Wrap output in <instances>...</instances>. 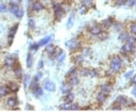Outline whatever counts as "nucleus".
<instances>
[{
  "label": "nucleus",
  "instance_id": "nucleus-1",
  "mask_svg": "<svg viewBox=\"0 0 136 112\" xmlns=\"http://www.w3.org/2000/svg\"><path fill=\"white\" fill-rule=\"evenodd\" d=\"M121 67V60L119 57H114L110 63V69L113 72L120 71Z\"/></svg>",
  "mask_w": 136,
  "mask_h": 112
},
{
  "label": "nucleus",
  "instance_id": "nucleus-2",
  "mask_svg": "<svg viewBox=\"0 0 136 112\" xmlns=\"http://www.w3.org/2000/svg\"><path fill=\"white\" fill-rule=\"evenodd\" d=\"M54 11H55V15L56 20L60 21L64 17V9L59 5H56L55 6V8H54Z\"/></svg>",
  "mask_w": 136,
  "mask_h": 112
},
{
  "label": "nucleus",
  "instance_id": "nucleus-3",
  "mask_svg": "<svg viewBox=\"0 0 136 112\" xmlns=\"http://www.w3.org/2000/svg\"><path fill=\"white\" fill-rule=\"evenodd\" d=\"M65 45L69 49L74 50L80 46V43L76 39H70V40H68L67 42H66Z\"/></svg>",
  "mask_w": 136,
  "mask_h": 112
},
{
  "label": "nucleus",
  "instance_id": "nucleus-4",
  "mask_svg": "<svg viewBox=\"0 0 136 112\" xmlns=\"http://www.w3.org/2000/svg\"><path fill=\"white\" fill-rule=\"evenodd\" d=\"M78 104H71V102H67L62 104L60 106L61 110H77L78 109Z\"/></svg>",
  "mask_w": 136,
  "mask_h": 112
},
{
  "label": "nucleus",
  "instance_id": "nucleus-5",
  "mask_svg": "<svg viewBox=\"0 0 136 112\" xmlns=\"http://www.w3.org/2000/svg\"><path fill=\"white\" fill-rule=\"evenodd\" d=\"M44 87L45 89L47 90V91H49V92H54L55 91L56 89V86H55V83L54 82H52V81H46L44 84Z\"/></svg>",
  "mask_w": 136,
  "mask_h": 112
},
{
  "label": "nucleus",
  "instance_id": "nucleus-6",
  "mask_svg": "<svg viewBox=\"0 0 136 112\" xmlns=\"http://www.w3.org/2000/svg\"><path fill=\"white\" fill-rule=\"evenodd\" d=\"M101 28L99 25H93L90 28V33L94 35H98L101 33Z\"/></svg>",
  "mask_w": 136,
  "mask_h": 112
},
{
  "label": "nucleus",
  "instance_id": "nucleus-7",
  "mask_svg": "<svg viewBox=\"0 0 136 112\" xmlns=\"http://www.w3.org/2000/svg\"><path fill=\"white\" fill-rule=\"evenodd\" d=\"M52 37L51 36H48V37H46L43 39H42L41 40H39V42H38V46H45V45H47L48 43L50 42L51 40Z\"/></svg>",
  "mask_w": 136,
  "mask_h": 112
},
{
  "label": "nucleus",
  "instance_id": "nucleus-8",
  "mask_svg": "<svg viewBox=\"0 0 136 112\" xmlns=\"http://www.w3.org/2000/svg\"><path fill=\"white\" fill-rule=\"evenodd\" d=\"M74 20H75V15H74V14H72L70 16L69 19L67 21V27L68 29H70L73 27V25L74 24Z\"/></svg>",
  "mask_w": 136,
  "mask_h": 112
},
{
  "label": "nucleus",
  "instance_id": "nucleus-9",
  "mask_svg": "<svg viewBox=\"0 0 136 112\" xmlns=\"http://www.w3.org/2000/svg\"><path fill=\"white\" fill-rule=\"evenodd\" d=\"M133 49V44L132 43L128 42L127 44L125 45L123 48H122V51L124 52H128L132 51V49Z\"/></svg>",
  "mask_w": 136,
  "mask_h": 112
},
{
  "label": "nucleus",
  "instance_id": "nucleus-10",
  "mask_svg": "<svg viewBox=\"0 0 136 112\" xmlns=\"http://www.w3.org/2000/svg\"><path fill=\"white\" fill-rule=\"evenodd\" d=\"M33 8L34 11H36V12H38V11H40L42 9H43L44 7L42 6V5L41 4L40 2H36L33 3Z\"/></svg>",
  "mask_w": 136,
  "mask_h": 112
},
{
  "label": "nucleus",
  "instance_id": "nucleus-11",
  "mask_svg": "<svg viewBox=\"0 0 136 112\" xmlns=\"http://www.w3.org/2000/svg\"><path fill=\"white\" fill-rule=\"evenodd\" d=\"M33 65V56L30 53H28L27 58V67L30 68Z\"/></svg>",
  "mask_w": 136,
  "mask_h": 112
},
{
  "label": "nucleus",
  "instance_id": "nucleus-12",
  "mask_svg": "<svg viewBox=\"0 0 136 112\" xmlns=\"http://www.w3.org/2000/svg\"><path fill=\"white\" fill-rule=\"evenodd\" d=\"M7 104H8V105L11 108H13L16 106L17 104V101L15 98H9L8 99V102H7Z\"/></svg>",
  "mask_w": 136,
  "mask_h": 112
},
{
  "label": "nucleus",
  "instance_id": "nucleus-13",
  "mask_svg": "<svg viewBox=\"0 0 136 112\" xmlns=\"http://www.w3.org/2000/svg\"><path fill=\"white\" fill-rule=\"evenodd\" d=\"M106 97H107V95H106V92H99L98 93V95L97 96V99L99 101V102H103L104 101H105L106 99Z\"/></svg>",
  "mask_w": 136,
  "mask_h": 112
},
{
  "label": "nucleus",
  "instance_id": "nucleus-14",
  "mask_svg": "<svg viewBox=\"0 0 136 112\" xmlns=\"http://www.w3.org/2000/svg\"><path fill=\"white\" fill-rule=\"evenodd\" d=\"M8 94V89L5 86H2L0 87V97L5 96L6 95Z\"/></svg>",
  "mask_w": 136,
  "mask_h": 112
},
{
  "label": "nucleus",
  "instance_id": "nucleus-15",
  "mask_svg": "<svg viewBox=\"0 0 136 112\" xmlns=\"http://www.w3.org/2000/svg\"><path fill=\"white\" fill-rule=\"evenodd\" d=\"M17 25H16V26H15L14 27H12V29L10 30V32H9V38H13L14 37H15V35L16 33L17 32Z\"/></svg>",
  "mask_w": 136,
  "mask_h": 112
},
{
  "label": "nucleus",
  "instance_id": "nucleus-16",
  "mask_svg": "<svg viewBox=\"0 0 136 112\" xmlns=\"http://www.w3.org/2000/svg\"><path fill=\"white\" fill-rule=\"evenodd\" d=\"M5 64L6 65L8 66H12L14 64H15V61L12 58V57H7V58L5 60Z\"/></svg>",
  "mask_w": 136,
  "mask_h": 112
},
{
  "label": "nucleus",
  "instance_id": "nucleus-17",
  "mask_svg": "<svg viewBox=\"0 0 136 112\" xmlns=\"http://www.w3.org/2000/svg\"><path fill=\"white\" fill-rule=\"evenodd\" d=\"M101 89H102V91H103L104 92L108 93V92H110V91H111V87H110L109 85L104 84V85H103V86H101Z\"/></svg>",
  "mask_w": 136,
  "mask_h": 112
},
{
  "label": "nucleus",
  "instance_id": "nucleus-18",
  "mask_svg": "<svg viewBox=\"0 0 136 112\" xmlns=\"http://www.w3.org/2000/svg\"><path fill=\"white\" fill-rule=\"evenodd\" d=\"M9 88L11 89V91L15 92H17V90H18L19 86H18V85H17L16 83H12L10 84Z\"/></svg>",
  "mask_w": 136,
  "mask_h": 112
},
{
  "label": "nucleus",
  "instance_id": "nucleus-19",
  "mask_svg": "<svg viewBox=\"0 0 136 112\" xmlns=\"http://www.w3.org/2000/svg\"><path fill=\"white\" fill-rule=\"evenodd\" d=\"M30 75H26V77L24 78V89H27V88L28 87V86H29V82H30Z\"/></svg>",
  "mask_w": 136,
  "mask_h": 112
},
{
  "label": "nucleus",
  "instance_id": "nucleus-20",
  "mask_svg": "<svg viewBox=\"0 0 136 112\" xmlns=\"http://www.w3.org/2000/svg\"><path fill=\"white\" fill-rule=\"evenodd\" d=\"M66 99L67 101V102H73V100L74 99V94L73 92H68V95L66 97Z\"/></svg>",
  "mask_w": 136,
  "mask_h": 112
},
{
  "label": "nucleus",
  "instance_id": "nucleus-21",
  "mask_svg": "<svg viewBox=\"0 0 136 112\" xmlns=\"http://www.w3.org/2000/svg\"><path fill=\"white\" fill-rule=\"evenodd\" d=\"M128 38V36L126 33H121L119 36V39L122 41H125V40H127Z\"/></svg>",
  "mask_w": 136,
  "mask_h": 112
},
{
  "label": "nucleus",
  "instance_id": "nucleus-22",
  "mask_svg": "<svg viewBox=\"0 0 136 112\" xmlns=\"http://www.w3.org/2000/svg\"><path fill=\"white\" fill-rule=\"evenodd\" d=\"M24 10L23 9H18L17 11V12L15 14V16L17 17H18V18H21L23 16H24Z\"/></svg>",
  "mask_w": 136,
  "mask_h": 112
},
{
  "label": "nucleus",
  "instance_id": "nucleus-23",
  "mask_svg": "<svg viewBox=\"0 0 136 112\" xmlns=\"http://www.w3.org/2000/svg\"><path fill=\"white\" fill-rule=\"evenodd\" d=\"M116 102L118 103H120V104H125L126 102V99L124 96H120V97H118V98H117Z\"/></svg>",
  "mask_w": 136,
  "mask_h": 112
},
{
  "label": "nucleus",
  "instance_id": "nucleus-24",
  "mask_svg": "<svg viewBox=\"0 0 136 112\" xmlns=\"http://www.w3.org/2000/svg\"><path fill=\"white\" fill-rule=\"evenodd\" d=\"M35 92L36 94H37L38 95H42V94H43V91H42V89L41 87H39V86H36V89H35Z\"/></svg>",
  "mask_w": 136,
  "mask_h": 112
},
{
  "label": "nucleus",
  "instance_id": "nucleus-25",
  "mask_svg": "<svg viewBox=\"0 0 136 112\" xmlns=\"http://www.w3.org/2000/svg\"><path fill=\"white\" fill-rule=\"evenodd\" d=\"M19 9L18 6L17 5H12V6L10 8V12L13 13V14H15L17 12V11Z\"/></svg>",
  "mask_w": 136,
  "mask_h": 112
},
{
  "label": "nucleus",
  "instance_id": "nucleus-26",
  "mask_svg": "<svg viewBox=\"0 0 136 112\" xmlns=\"http://www.w3.org/2000/svg\"><path fill=\"white\" fill-rule=\"evenodd\" d=\"M61 90L63 93H68L70 92V88L67 85H63L61 86Z\"/></svg>",
  "mask_w": 136,
  "mask_h": 112
},
{
  "label": "nucleus",
  "instance_id": "nucleus-27",
  "mask_svg": "<svg viewBox=\"0 0 136 112\" xmlns=\"http://www.w3.org/2000/svg\"><path fill=\"white\" fill-rule=\"evenodd\" d=\"M46 51H47L48 53H53L54 52H55L53 45H48L47 47H46Z\"/></svg>",
  "mask_w": 136,
  "mask_h": 112
},
{
  "label": "nucleus",
  "instance_id": "nucleus-28",
  "mask_svg": "<svg viewBox=\"0 0 136 112\" xmlns=\"http://www.w3.org/2000/svg\"><path fill=\"white\" fill-rule=\"evenodd\" d=\"M78 83H79V79L76 77H73V78H72L70 79V85L75 86V85L78 84Z\"/></svg>",
  "mask_w": 136,
  "mask_h": 112
},
{
  "label": "nucleus",
  "instance_id": "nucleus-29",
  "mask_svg": "<svg viewBox=\"0 0 136 112\" xmlns=\"http://www.w3.org/2000/svg\"><path fill=\"white\" fill-rule=\"evenodd\" d=\"M83 2L85 5L87 6H92L94 3V0H83Z\"/></svg>",
  "mask_w": 136,
  "mask_h": 112
},
{
  "label": "nucleus",
  "instance_id": "nucleus-30",
  "mask_svg": "<svg viewBox=\"0 0 136 112\" xmlns=\"http://www.w3.org/2000/svg\"><path fill=\"white\" fill-rule=\"evenodd\" d=\"M15 74H16V77H21V70H20V67H18L15 69Z\"/></svg>",
  "mask_w": 136,
  "mask_h": 112
},
{
  "label": "nucleus",
  "instance_id": "nucleus-31",
  "mask_svg": "<svg viewBox=\"0 0 136 112\" xmlns=\"http://www.w3.org/2000/svg\"><path fill=\"white\" fill-rule=\"evenodd\" d=\"M103 24L106 27H109L110 25H111V21H110V20H104V21Z\"/></svg>",
  "mask_w": 136,
  "mask_h": 112
},
{
  "label": "nucleus",
  "instance_id": "nucleus-32",
  "mask_svg": "<svg viewBox=\"0 0 136 112\" xmlns=\"http://www.w3.org/2000/svg\"><path fill=\"white\" fill-rule=\"evenodd\" d=\"M10 2L12 5H18L20 3V0H10Z\"/></svg>",
  "mask_w": 136,
  "mask_h": 112
},
{
  "label": "nucleus",
  "instance_id": "nucleus-33",
  "mask_svg": "<svg viewBox=\"0 0 136 112\" xmlns=\"http://www.w3.org/2000/svg\"><path fill=\"white\" fill-rule=\"evenodd\" d=\"M65 57H66V55L64 53L60 54V55L58 56V61H63L64 59H65Z\"/></svg>",
  "mask_w": 136,
  "mask_h": 112
},
{
  "label": "nucleus",
  "instance_id": "nucleus-34",
  "mask_svg": "<svg viewBox=\"0 0 136 112\" xmlns=\"http://www.w3.org/2000/svg\"><path fill=\"white\" fill-rule=\"evenodd\" d=\"M28 25H29V27L30 28H34L35 27V23H34V21L33 20H30L29 21H28Z\"/></svg>",
  "mask_w": 136,
  "mask_h": 112
},
{
  "label": "nucleus",
  "instance_id": "nucleus-35",
  "mask_svg": "<svg viewBox=\"0 0 136 112\" xmlns=\"http://www.w3.org/2000/svg\"><path fill=\"white\" fill-rule=\"evenodd\" d=\"M83 61V58H82V56H76V62L77 64H80Z\"/></svg>",
  "mask_w": 136,
  "mask_h": 112
},
{
  "label": "nucleus",
  "instance_id": "nucleus-36",
  "mask_svg": "<svg viewBox=\"0 0 136 112\" xmlns=\"http://www.w3.org/2000/svg\"><path fill=\"white\" fill-rule=\"evenodd\" d=\"M127 2V0H118L117 1V5H123L126 4V2Z\"/></svg>",
  "mask_w": 136,
  "mask_h": 112
},
{
  "label": "nucleus",
  "instance_id": "nucleus-37",
  "mask_svg": "<svg viewBox=\"0 0 136 112\" xmlns=\"http://www.w3.org/2000/svg\"><path fill=\"white\" fill-rule=\"evenodd\" d=\"M133 71H128V73H126V74H125V77H126V79H128L132 75V74H133Z\"/></svg>",
  "mask_w": 136,
  "mask_h": 112
},
{
  "label": "nucleus",
  "instance_id": "nucleus-38",
  "mask_svg": "<svg viewBox=\"0 0 136 112\" xmlns=\"http://www.w3.org/2000/svg\"><path fill=\"white\" fill-rule=\"evenodd\" d=\"M86 12H87V8H85V6L82 7V8H80V13L82 14H85V13H86Z\"/></svg>",
  "mask_w": 136,
  "mask_h": 112
},
{
  "label": "nucleus",
  "instance_id": "nucleus-39",
  "mask_svg": "<svg viewBox=\"0 0 136 112\" xmlns=\"http://www.w3.org/2000/svg\"><path fill=\"white\" fill-rule=\"evenodd\" d=\"M131 31L132 33H136V24H133L131 26Z\"/></svg>",
  "mask_w": 136,
  "mask_h": 112
},
{
  "label": "nucleus",
  "instance_id": "nucleus-40",
  "mask_svg": "<svg viewBox=\"0 0 136 112\" xmlns=\"http://www.w3.org/2000/svg\"><path fill=\"white\" fill-rule=\"evenodd\" d=\"M136 4V0H128V5L133 6Z\"/></svg>",
  "mask_w": 136,
  "mask_h": 112
},
{
  "label": "nucleus",
  "instance_id": "nucleus-41",
  "mask_svg": "<svg viewBox=\"0 0 136 112\" xmlns=\"http://www.w3.org/2000/svg\"><path fill=\"white\" fill-rule=\"evenodd\" d=\"M123 26H122L121 24H116V30L117 31H121L122 30H123Z\"/></svg>",
  "mask_w": 136,
  "mask_h": 112
},
{
  "label": "nucleus",
  "instance_id": "nucleus-42",
  "mask_svg": "<svg viewBox=\"0 0 136 112\" xmlns=\"http://www.w3.org/2000/svg\"><path fill=\"white\" fill-rule=\"evenodd\" d=\"M5 10V5H3L2 3H0V12H3Z\"/></svg>",
  "mask_w": 136,
  "mask_h": 112
},
{
  "label": "nucleus",
  "instance_id": "nucleus-43",
  "mask_svg": "<svg viewBox=\"0 0 136 112\" xmlns=\"http://www.w3.org/2000/svg\"><path fill=\"white\" fill-rule=\"evenodd\" d=\"M42 67H43V61H42V60L39 61V62L38 64V68L39 69H40V68H42Z\"/></svg>",
  "mask_w": 136,
  "mask_h": 112
},
{
  "label": "nucleus",
  "instance_id": "nucleus-44",
  "mask_svg": "<svg viewBox=\"0 0 136 112\" xmlns=\"http://www.w3.org/2000/svg\"><path fill=\"white\" fill-rule=\"evenodd\" d=\"M135 42V37H130L129 39H128V42H130V43H133Z\"/></svg>",
  "mask_w": 136,
  "mask_h": 112
},
{
  "label": "nucleus",
  "instance_id": "nucleus-45",
  "mask_svg": "<svg viewBox=\"0 0 136 112\" xmlns=\"http://www.w3.org/2000/svg\"><path fill=\"white\" fill-rule=\"evenodd\" d=\"M75 71V67H71L70 69V71H68V73H67V74H72L73 73V71Z\"/></svg>",
  "mask_w": 136,
  "mask_h": 112
},
{
  "label": "nucleus",
  "instance_id": "nucleus-46",
  "mask_svg": "<svg viewBox=\"0 0 136 112\" xmlns=\"http://www.w3.org/2000/svg\"><path fill=\"white\" fill-rule=\"evenodd\" d=\"M132 94H133V95L136 98V88L132 90Z\"/></svg>",
  "mask_w": 136,
  "mask_h": 112
},
{
  "label": "nucleus",
  "instance_id": "nucleus-47",
  "mask_svg": "<svg viewBox=\"0 0 136 112\" xmlns=\"http://www.w3.org/2000/svg\"><path fill=\"white\" fill-rule=\"evenodd\" d=\"M132 81H133L134 83H136V75H135L134 77L132 78Z\"/></svg>",
  "mask_w": 136,
  "mask_h": 112
}]
</instances>
